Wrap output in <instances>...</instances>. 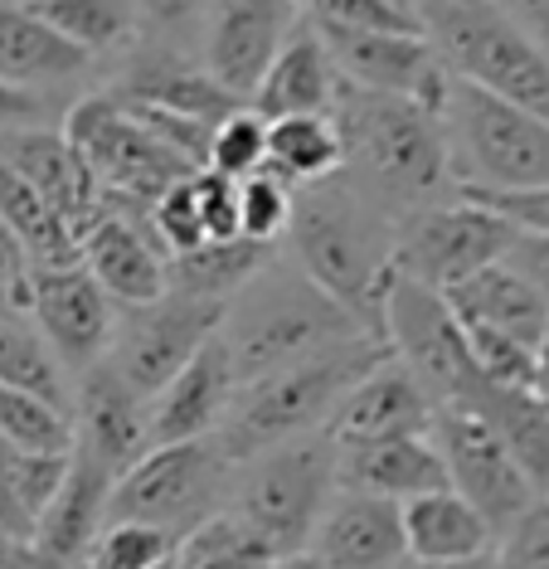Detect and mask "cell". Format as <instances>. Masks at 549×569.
<instances>
[{"label":"cell","mask_w":549,"mask_h":569,"mask_svg":"<svg viewBox=\"0 0 549 569\" xmlns=\"http://www.w3.org/2000/svg\"><path fill=\"white\" fill-rule=\"evenodd\" d=\"M341 491V443L331 433H302L233 462L229 507L278 555L307 550L321 511Z\"/></svg>","instance_id":"obj_6"},{"label":"cell","mask_w":549,"mask_h":569,"mask_svg":"<svg viewBox=\"0 0 549 569\" xmlns=\"http://www.w3.org/2000/svg\"><path fill=\"white\" fill-rule=\"evenodd\" d=\"M282 253L331 297H341L365 327L379 331V307L399 273V224L375 200H365L346 176L297 190V214Z\"/></svg>","instance_id":"obj_2"},{"label":"cell","mask_w":549,"mask_h":569,"mask_svg":"<svg viewBox=\"0 0 549 569\" xmlns=\"http://www.w3.org/2000/svg\"><path fill=\"white\" fill-rule=\"evenodd\" d=\"M204 6H209V0H137L141 20H151L156 30H171V34L200 20Z\"/></svg>","instance_id":"obj_51"},{"label":"cell","mask_w":549,"mask_h":569,"mask_svg":"<svg viewBox=\"0 0 549 569\" xmlns=\"http://www.w3.org/2000/svg\"><path fill=\"white\" fill-rule=\"evenodd\" d=\"M317 30L331 44V59L346 83L418 98L442 112V98L452 88V69L438 54V44L428 40V30H356V24H317Z\"/></svg>","instance_id":"obj_14"},{"label":"cell","mask_w":549,"mask_h":569,"mask_svg":"<svg viewBox=\"0 0 549 569\" xmlns=\"http://www.w3.org/2000/svg\"><path fill=\"white\" fill-rule=\"evenodd\" d=\"M379 331H385L389 351L399 360H409L418 380L433 390L438 405H462L472 395V385L481 380L462 317L428 282L395 273V282L385 292V307H379Z\"/></svg>","instance_id":"obj_11"},{"label":"cell","mask_w":549,"mask_h":569,"mask_svg":"<svg viewBox=\"0 0 549 569\" xmlns=\"http://www.w3.org/2000/svg\"><path fill=\"white\" fill-rule=\"evenodd\" d=\"M530 395L549 409V331L540 336V346H535V380H530Z\"/></svg>","instance_id":"obj_54"},{"label":"cell","mask_w":549,"mask_h":569,"mask_svg":"<svg viewBox=\"0 0 549 569\" xmlns=\"http://www.w3.org/2000/svg\"><path fill=\"white\" fill-rule=\"evenodd\" d=\"M117 98L151 102V108L180 112V118H194V122H209V127H219L243 102L209 69H190V63L176 59V54H156V59L132 63V73L122 79Z\"/></svg>","instance_id":"obj_29"},{"label":"cell","mask_w":549,"mask_h":569,"mask_svg":"<svg viewBox=\"0 0 549 569\" xmlns=\"http://www.w3.org/2000/svg\"><path fill=\"white\" fill-rule=\"evenodd\" d=\"M506 263H516L520 273L549 297V234H540V229H516L511 249H506Z\"/></svg>","instance_id":"obj_48"},{"label":"cell","mask_w":549,"mask_h":569,"mask_svg":"<svg viewBox=\"0 0 549 569\" xmlns=\"http://www.w3.org/2000/svg\"><path fill=\"white\" fill-rule=\"evenodd\" d=\"M0 433L30 452H69L73 448V409L0 380Z\"/></svg>","instance_id":"obj_37"},{"label":"cell","mask_w":549,"mask_h":569,"mask_svg":"<svg viewBox=\"0 0 549 569\" xmlns=\"http://www.w3.org/2000/svg\"><path fill=\"white\" fill-rule=\"evenodd\" d=\"M122 482V472H112L102 458H93L88 448H69V472L54 491V501L44 507L34 526V540L44 546L49 555H59L63 565H78L88 560L93 540L102 536L108 526V511H112V491Z\"/></svg>","instance_id":"obj_23"},{"label":"cell","mask_w":549,"mask_h":569,"mask_svg":"<svg viewBox=\"0 0 549 569\" xmlns=\"http://www.w3.org/2000/svg\"><path fill=\"white\" fill-rule=\"evenodd\" d=\"M219 327H224V302L219 297L166 288L156 302L122 307L108 360L137 395L151 399Z\"/></svg>","instance_id":"obj_12"},{"label":"cell","mask_w":549,"mask_h":569,"mask_svg":"<svg viewBox=\"0 0 549 569\" xmlns=\"http://www.w3.org/2000/svg\"><path fill=\"white\" fill-rule=\"evenodd\" d=\"M0 380L73 409V375L63 370L54 346L34 327V317H0Z\"/></svg>","instance_id":"obj_35"},{"label":"cell","mask_w":549,"mask_h":569,"mask_svg":"<svg viewBox=\"0 0 549 569\" xmlns=\"http://www.w3.org/2000/svg\"><path fill=\"white\" fill-rule=\"evenodd\" d=\"M433 419H438L433 390L418 380L409 360L389 351L346 390L326 433L336 443H375V438H399V433H433Z\"/></svg>","instance_id":"obj_17"},{"label":"cell","mask_w":549,"mask_h":569,"mask_svg":"<svg viewBox=\"0 0 549 569\" xmlns=\"http://www.w3.org/2000/svg\"><path fill=\"white\" fill-rule=\"evenodd\" d=\"M403 536L418 560H462V555L496 550V530L457 487H433L403 501Z\"/></svg>","instance_id":"obj_28"},{"label":"cell","mask_w":549,"mask_h":569,"mask_svg":"<svg viewBox=\"0 0 549 569\" xmlns=\"http://www.w3.org/2000/svg\"><path fill=\"white\" fill-rule=\"evenodd\" d=\"M442 297H448L452 312L462 321L511 331V336H520V341H530V346H540V336L549 331V297L535 288L516 263H506V258L477 268L472 278L452 282Z\"/></svg>","instance_id":"obj_27"},{"label":"cell","mask_w":549,"mask_h":569,"mask_svg":"<svg viewBox=\"0 0 549 569\" xmlns=\"http://www.w3.org/2000/svg\"><path fill=\"white\" fill-rule=\"evenodd\" d=\"M0 569H69L59 555H49L34 536L20 530H0Z\"/></svg>","instance_id":"obj_50"},{"label":"cell","mask_w":549,"mask_h":569,"mask_svg":"<svg viewBox=\"0 0 549 569\" xmlns=\"http://www.w3.org/2000/svg\"><path fill=\"white\" fill-rule=\"evenodd\" d=\"M268 132H272V122L258 108H233L229 118L214 127V137H209V166L233 176V180L263 171L268 166Z\"/></svg>","instance_id":"obj_40"},{"label":"cell","mask_w":549,"mask_h":569,"mask_svg":"<svg viewBox=\"0 0 549 569\" xmlns=\"http://www.w3.org/2000/svg\"><path fill=\"white\" fill-rule=\"evenodd\" d=\"M73 569H88V565H83V560H78V565H73Z\"/></svg>","instance_id":"obj_57"},{"label":"cell","mask_w":549,"mask_h":569,"mask_svg":"<svg viewBox=\"0 0 549 569\" xmlns=\"http://www.w3.org/2000/svg\"><path fill=\"white\" fill-rule=\"evenodd\" d=\"M467 327V346H472V360L481 370V380L501 385V390H530L535 380V346L520 341L511 331H496V327Z\"/></svg>","instance_id":"obj_41"},{"label":"cell","mask_w":549,"mask_h":569,"mask_svg":"<svg viewBox=\"0 0 549 569\" xmlns=\"http://www.w3.org/2000/svg\"><path fill=\"white\" fill-rule=\"evenodd\" d=\"M83 263L117 297V307L156 302L171 288V249L156 239L147 214H127V210H112V204L88 224Z\"/></svg>","instance_id":"obj_20"},{"label":"cell","mask_w":549,"mask_h":569,"mask_svg":"<svg viewBox=\"0 0 549 569\" xmlns=\"http://www.w3.org/2000/svg\"><path fill=\"white\" fill-rule=\"evenodd\" d=\"M0 157L59 204L63 219L78 229V239H83L88 224L108 210L93 166L83 161V151L73 147L69 132H54V127H44V122L10 127V132H0Z\"/></svg>","instance_id":"obj_22"},{"label":"cell","mask_w":549,"mask_h":569,"mask_svg":"<svg viewBox=\"0 0 549 569\" xmlns=\"http://www.w3.org/2000/svg\"><path fill=\"white\" fill-rule=\"evenodd\" d=\"M219 331L239 360V375L253 380V375L292 366V360L317 356L326 346H341L375 327H365L341 297H331L278 249L224 302V327Z\"/></svg>","instance_id":"obj_3"},{"label":"cell","mask_w":549,"mask_h":569,"mask_svg":"<svg viewBox=\"0 0 549 569\" xmlns=\"http://www.w3.org/2000/svg\"><path fill=\"white\" fill-rule=\"evenodd\" d=\"M399 569H496V550L462 555V560H418V555H403Z\"/></svg>","instance_id":"obj_53"},{"label":"cell","mask_w":549,"mask_h":569,"mask_svg":"<svg viewBox=\"0 0 549 569\" xmlns=\"http://www.w3.org/2000/svg\"><path fill=\"white\" fill-rule=\"evenodd\" d=\"M462 409H477L501 429V438L511 443L516 462L526 468L540 497H549V409L530 390H501L491 380H477Z\"/></svg>","instance_id":"obj_32"},{"label":"cell","mask_w":549,"mask_h":569,"mask_svg":"<svg viewBox=\"0 0 549 569\" xmlns=\"http://www.w3.org/2000/svg\"><path fill=\"white\" fill-rule=\"evenodd\" d=\"M516 229L496 204L467 196V190H452L448 200L423 204L418 214L399 219V273H409L428 288L448 292L452 282L472 278L477 268L496 263L511 249Z\"/></svg>","instance_id":"obj_10"},{"label":"cell","mask_w":549,"mask_h":569,"mask_svg":"<svg viewBox=\"0 0 549 569\" xmlns=\"http://www.w3.org/2000/svg\"><path fill=\"white\" fill-rule=\"evenodd\" d=\"M73 443L127 472L151 448V399L137 395L112 360H98L73 380Z\"/></svg>","instance_id":"obj_19"},{"label":"cell","mask_w":549,"mask_h":569,"mask_svg":"<svg viewBox=\"0 0 549 569\" xmlns=\"http://www.w3.org/2000/svg\"><path fill=\"white\" fill-rule=\"evenodd\" d=\"M20 468H24V448H16L0 433V530L34 536V516L24 507V491H20Z\"/></svg>","instance_id":"obj_46"},{"label":"cell","mask_w":549,"mask_h":569,"mask_svg":"<svg viewBox=\"0 0 549 569\" xmlns=\"http://www.w3.org/2000/svg\"><path fill=\"white\" fill-rule=\"evenodd\" d=\"M233 491V458L214 433L151 443L112 491L108 521H151L171 536H190L204 516L224 511Z\"/></svg>","instance_id":"obj_8"},{"label":"cell","mask_w":549,"mask_h":569,"mask_svg":"<svg viewBox=\"0 0 549 569\" xmlns=\"http://www.w3.org/2000/svg\"><path fill=\"white\" fill-rule=\"evenodd\" d=\"M278 249L282 243H258L248 234L243 239H209V243H200V249L171 258V288L229 302V297L239 292Z\"/></svg>","instance_id":"obj_33"},{"label":"cell","mask_w":549,"mask_h":569,"mask_svg":"<svg viewBox=\"0 0 549 569\" xmlns=\"http://www.w3.org/2000/svg\"><path fill=\"white\" fill-rule=\"evenodd\" d=\"M413 10L457 79L549 118V54L501 0H418Z\"/></svg>","instance_id":"obj_5"},{"label":"cell","mask_w":549,"mask_h":569,"mask_svg":"<svg viewBox=\"0 0 549 569\" xmlns=\"http://www.w3.org/2000/svg\"><path fill=\"white\" fill-rule=\"evenodd\" d=\"M63 132L73 137V147L83 151V161L93 166L102 200H108L112 210H127V214H151V204L166 186H176L180 176L200 171V166H190L176 147H166V141L156 137L117 93L83 98L69 112Z\"/></svg>","instance_id":"obj_9"},{"label":"cell","mask_w":549,"mask_h":569,"mask_svg":"<svg viewBox=\"0 0 549 569\" xmlns=\"http://www.w3.org/2000/svg\"><path fill=\"white\" fill-rule=\"evenodd\" d=\"M341 487L409 501L452 482L433 433H399L375 438V443H341Z\"/></svg>","instance_id":"obj_26"},{"label":"cell","mask_w":549,"mask_h":569,"mask_svg":"<svg viewBox=\"0 0 549 569\" xmlns=\"http://www.w3.org/2000/svg\"><path fill=\"white\" fill-rule=\"evenodd\" d=\"M0 219L20 234V243L34 258V268L78 263V258H83V239H78V229L63 219V210L39 186H30L6 157H0Z\"/></svg>","instance_id":"obj_30"},{"label":"cell","mask_w":549,"mask_h":569,"mask_svg":"<svg viewBox=\"0 0 549 569\" xmlns=\"http://www.w3.org/2000/svg\"><path fill=\"white\" fill-rule=\"evenodd\" d=\"M467 196L496 204V210L520 229H540V234H549V186H535V190H467Z\"/></svg>","instance_id":"obj_47"},{"label":"cell","mask_w":549,"mask_h":569,"mask_svg":"<svg viewBox=\"0 0 549 569\" xmlns=\"http://www.w3.org/2000/svg\"><path fill=\"white\" fill-rule=\"evenodd\" d=\"M34 312V258L16 229L0 219V317Z\"/></svg>","instance_id":"obj_45"},{"label":"cell","mask_w":549,"mask_h":569,"mask_svg":"<svg viewBox=\"0 0 549 569\" xmlns=\"http://www.w3.org/2000/svg\"><path fill=\"white\" fill-rule=\"evenodd\" d=\"M302 24L297 0H209L204 6V69L229 93L253 98L287 34Z\"/></svg>","instance_id":"obj_16"},{"label":"cell","mask_w":549,"mask_h":569,"mask_svg":"<svg viewBox=\"0 0 549 569\" xmlns=\"http://www.w3.org/2000/svg\"><path fill=\"white\" fill-rule=\"evenodd\" d=\"M341 69L331 59V44L321 40V30L302 16L287 44L278 49L272 69L263 73V83L253 88L248 108H258L263 118H297V112H336V98H341Z\"/></svg>","instance_id":"obj_24"},{"label":"cell","mask_w":549,"mask_h":569,"mask_svg":"<svg viewBox=\"0 0 549 569\" xmlns=\"http://www.w3.org/2000/svg\"><path fill=\"white\" fill-rule=\"evenodd\" d=\"M496 569H549V497L496 540Z\"/></svg>","instance_id":"obj_44"},{"label":"cell","mask_w":549,"mask_h":569,"mask_svg":"<svg viewBox=\"0 0 549 569\" xmlns=\"http://www.w3.org/2000/svg\"><path fill=\"white\" fill-rule=\"evenodd\" d=\"M161 569H176V560H166V565H161Z\"/></svg>","instance_id":"obj_56"},{"label":"cell","mask_w":549,"mask_h":569,"mask_svg":"<svg viewBox=\"0 0 549 569\" xmlns=\"http://www.w3.org/2000/svg\"><path fill=\"white\" fill-rule=\"evenodd\" d=\"M49 102L39 88H20V83H6L0 79V132L10 127H30V122H44Z\"/></svg>","instance_id":"obj_49"},{"label":"cell","mask_w":549,"mask_h":569,"mask_svg":"<svg viewBox=\"0 0 549 569\" xmlns=\"http://www.w3.org/2000/svg\"><path fill=\"white\" fill-rule=\"evenodd\" d=\"M268 171L292 180L297 190L331 180L346 171V137L336 112H297V118H272L268 132Z\"/></svg>","instance_id":"obj_31"},{"label":"cell","mask_w":549,"mask_h":569,"mask_svg":"<svg viewBox=\"0 0 549 569\" xmlns=\"http://www.w3.org/2000/svg\"><path fill=\"white\" fill-rule=\"evenodd\" d=\"M311 550L331 569H399L403 555H409L403 501L341 487L331 497V507L321 511Z\"/></svg>","instance_id":"obj_21"},{"label":"cell","mask_w":549,"mask_h":569,"mask_svg":"<svg viewBox=\"0 0 549 569\" xmlns=\"http://www.w3.org/2000/svg\"><path fill=\"white\" fill-rule=\"evenodd\" d=\"M433 438L442 448V462H448V482L487 516L496 536H506L535 501H545L487 413L462 405H438Z\"/></svg>","instance_id":"obj_13"},{"label":"cell","mask_w":549,"mask_h":569,"mask_svg":"<svg viewBox=\"0 0 549 569\" xmlns=\"http://www.w3.org/2000/svg\"><path fill=\"white\" fill-rule=\"evenodd\" d=\"M317 24H356V30H423L409 0H297Z\"/></svg>","instance_id":"obj_43"},{"label":"cell","mask_w":549,"mask_h":569,"mask_svg":"<svg viewBox=\"0 0 549 569\" xmlns=\"http://www.w3.org/2000/svg\"><path fill=\"white\" fill-rule=\"evenodd\" d=\"M34 327L44 331V341L54 346V356L63 360V370L83 375L98 360H108L112 336H117V297L93 278V268L78 263H54V268H34Z\"/></svg>","instance_id":"obj_15"},{"label":"cell","mask_w":549,"mask_h":569,"mask_svg":"<svg viewBox=\"0 0 549 569\" xmlns=\"http://www.w3.org/2000/svg\"><path fill=\"white\" fill-rule=\"evenodd\" d=\"M385 356H389L385 336L360 331L341 346H326L317 356L292 360V366L253 375V380H243V390L233 399L229 419L219 423L214 438L224 443L229 458L239 462V458H253V452H263L272 443H287V438L321 433L350 385Z\"/></svg>","instance_id":"obj_4"},{"label":"cell","mask_w":549,"mask_h":569,"mask_svg":"<svg viewBox=\"0 0 549 569\" xmlns=\"http://www.w3.org/2000/svg\"><path fill=\"white\" fill-rule=\"evenodd\" d=\"M336 122L346 137V180L389 219H409L457 190L442 112L418 98L375 93L346 83L336 98Z\"/></svg>","instance_id":"obj_1"},{"label":"cell","mask_w":549,"mask_h":569,"mask_svg":"<svg viewBox=\"0 0 549 569\" xmlns=\"http://www.w3.org/2000/svg\"><path fill=\"white\" fill-rule=\"evenodd\" d=\"M268 569H331V565H326L321 560V555L317 550H287V555H272V565Z\"/></svg>","instance_id":"obj_55"},{"label":"cell","mask_w":549,"mask_h":569,"mask_svg":"<svg viewBox=\"0 0 549 569\" xmlns=\"http://www.w3.org/2000/svg\"><path fill=\"white\" fill-rule=\"evenodd\" d=\"M93 69V54L59 34L30 0H0V79L20 88H59Z\"/></svg>","instance_id":"obj_25"},{"label":"cell","mask_w":549,"mask_h":569,"mask_svg":"<svg viewBox=\"0 0 549 569\" xmlns=\"http://www.w3.org/2000/svg\"><path fill=\"white\" fill-rule=\"evenodd\" d=\"M176 546L180 540L171 530L151 521H108L83 565L88 569H161L166 560H176Z\"/></svg>","instance_id":"obj_38"},{"label":"cell","mask_w":549,"mask_h":569,"mask_svg":"<svg viewBox=\"0 0 549 569\" xmlns=\"http://www.w3.org/2000/svg\"><path fill=\"white\" fill-rule=\"evenodd\" d=\"M452 180L462 190H535L549 186V118L496 98L452 73L442 98Z\"/></svg>","instance_id":"obj_7"},{"label":"cell","mask_w":549,"mask_h":569,"mask_svg":"<svg viewBox=\"0 0 549 569\" xmlns=\"http://www.w3.org/2000/svg\"><path fill=\"white\" fill-rule=\"evenodd\" d=\"M239 390H243L239 360H233L224 331H214L200 351L151 395V443H180V438L219 433V423L229 419Z\"/></svg>","instance_id":"obj_18"},{"label":"cell","mask_w":549,"mask_h":569,"mask_svg":"<svg viewBox=\"0 0 549 569\" xmlns=\"http://www.w3.org/2000/svg\"><path fill=\"white\" fill-rule=\"evenodd\" d=\"M30 6L93 59L132 49L137 24H141L137 0H30Z\"/></svg>","instance_id":"obj_34"},{"label":"cell","mask_w":549,"mask_h":569,"mask_svg":"<svg viewBox=\"0 0 549 569\" xmlns=\"http://www.w3.org/2000/svg\"><path fill=\"white\" fill-rule=\"evenodd\" d=\"M511 16L526 24V30L535 34V40L545 44V54H549V0H501Z\"/></svg>","instance_id":"obj_52"},{"label":"cell","mask_w":549,"mask_h":569,"mask_svg":"<svg viewBox=\"0 0 549 569\" xmlns=\"http://www.w3.org/2000/svg\"><path fill=\"white\" fill-rule=\"evenodd\" d=\"M151 229H156V239L176 253H190V249H200V243H209L204 234V214H200V196H194V171L190 176H180L176 186H166L161 196H156L151 204Z\"/></svg>","instance_id":"obj_42"},{"label":"cell","mask_w":549,"mask_h":569,"mask_svg":"<svg viewBox=\"0 0 549 569\" xmlns=\"http://www.w3.org/2000/svg\"><path fill=\"white\" fill-rule=\"evenodd\" d=\"M272 550L233 507L204 516L176 546V569H268Z\"/></svg>","instance_id":"obj_36"},{"label":"cell","mask_w":549,"mask_h":569,"mask_svg":"<svg viewBox=\"0 0 549 569\" xmlns=\"http://www.w3.org/2000/svg\"><path fill=\"white\" fill-rule=\"evenodd\" d=\"M239 200H243V234L258 243H282L297 214V186L282 180L278 171H253L239 180Z\"/></svg>","instance_id":"obj_39"}]
</instances>
